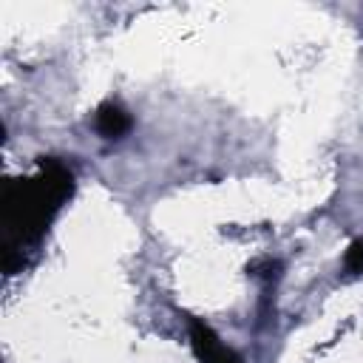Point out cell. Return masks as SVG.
<instances>
[{
    "mask_svg": "<svg viewBox=\"0 0 363 363\" xmlns=\"http://www.w3.org/2000/svg\"><path fill=\"white\" fill-rule=\"evenodd\" d=\"M343 264H346L349 272H363V238L349 244V250L343 255Z\"/></svg>",
    "mask_w": 363,
    "mask_h": 363,
    "instance_id": "cell-4",
    "label": "cell"
},
{
    "mask_svg": "<svg viewBox=\"0 0 363 363\" xmlns=\"http://www.w3.org/2000/svg\"><path fill=\"white\" fill-rule=\"evenodd\" d=\"M190 346L199 357V363H244L230 346L218 340V335L199 318L190 320Z\"/></svg>",
    "mask_w": 363,
    "mask_h": 363,
    "instance_id": "cell-2",
    "label": "cell"
},
{
    "mask_svg": "<svg viewBox=\"0 0 363 363\" xmlns=\"http://www.w3.org/2000/svg\"><path fill=\"white\" fill-rule=\"evenodd\" d=\"M94 125H96V130H99L102 136L119 139L122 133L130 130V116H128V111H125L122 105H116V102H102V105L96 108Z\"/></svg>",
    "mask_w": 363,
    "mask_h": 363,
    "instance_id": "cell-3",
    "label": "cell"
},
{
    "mask_svg": "<svg viewBox=\"0 0 363 363\" xmlns=\"http://www.w3.org/2000/svg\"><path fill=\"white\" fill-rule=\"evenodd\" d=\"M74 193V176L57 159H43L40 173L9 179L3 187V269L11 275L23 252L43 238L62 201Z\"/></svg>",
    "mask_w": 363,
    "mask_h": 363,
    "instance_id": "cell-1",
    "label": "cell"
}]
</instances>
